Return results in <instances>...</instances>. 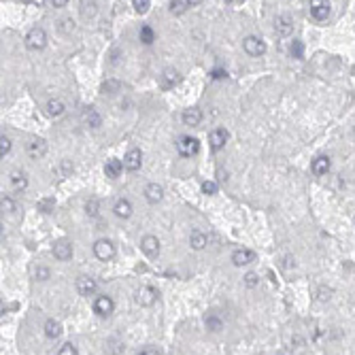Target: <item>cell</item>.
Masks as SVG:
<instances>
[{"instance_id":"4fadbf2b","label":"cell","mask_w":355,"mask_h":355,"mask_svg":"<svg viewBox=\"0 0 355 355\" xmlns=\"http://www.w3.org/2000/svg\"><path fill=\"white\" fill-rule=\"evenodd\" d=\"M140 249H143V253L147 257H158V253H160V241L156 236L147 234L143 241H140Z\"/></svg>"},{"instance_id":"d4e9b609","label":"cell","mask_w":355,"mask_h":355,"mask_svg":"<svg viewBox=\"0 0 355 355\" xmlns=\"http://www.w3.org/2000/svg\"><path fill=\"white\" fill-rule=\"evenodd\" d=\"M206 243H209V238H206L204 232H200V230H193V232H191V236H190V245H191V249L202 251V249L206 247Z\"/></svg>"},{"instance_id":"b9f144b4","label":"cell","mask_w":355,"mask_h":355,"mask_svg":"<svg viewBox=\"0 0 355 355\" xmlns=\"http://www.w3.org/2000/svg\"><path fill=\"white\" fill-rule=\"evenodd\" d=\"M211 77H213V79H225L228 73H225L223 68H215V70H211Z\"/></svg>"},{"instance_id":"836d02e7","label":"cell","mask_w":355,"mask_h":355,"mask_svg":"<svg viewBox=\"0 0 355 355\" xmlns=\"http://www.w3.org/2000/svg\"><path fill=\"white\" fill-rule=\"evenodd\" d=\"M132 6H134V11L137 13H147L149 11V6H151V0H132Z\"/></svg>"},{"instance_id":"e0dca14e","label":"cell","mask_w":355,"mask_h":355,"mask_svg":"<svg viewBox=\"0 0 355 355\" xmlns=\"http://www.w3.org/2000/svg\"><path fill=\"white\" fill-rule=\"evenodd\" d=\"M181 119H183V124L187 128H196L200 126V121H202V111L200 109H187V111H183V115H181Z\"/></svg>"},{"instance_id":"c3c4849f","label":"cell","mask_w":355,"mask_h":355,"mask_svg":"<svg viewBox=\"0 0 355 355\" xmlns=\"http://www.w3.org/2000/svg\"><path fill=\"white\" fill-rule=\"evenodd\" d=\"M228 2H243V0H228Z\"/></svg>"},{"instance_id":"7402d4cb","label":"cell","mask_w":355,"mask_h":355,"mask_svg":"<svg viewBox=\"0 0 355 355\" xmlns=\"http://www.w3.org/2000/svg\"><path fill=\"white\" fill-rule=\"evenodd\" d=\"M9 181H11V187H13L15 191H24L26 187H28V177H26V172L13 170L11 177H9Z\"/></svg>"},{"instance_id":"74e56055","label":"cell","mask_w":355,"mask_h":355,"mask_svg":"<svg viewBox=\"0 0 355 355\" xmlns=\"http://www.w3.org/2000/svg\"><path fill=\"white\" fill-rule=\"evenodd\" d=\"M257 283H260V276H257L255 273H247V274H245V285H247L249 289L257 287Z\"/></svg>"},{"instance_id":"484cf974","label":"cell","mask_w":355,"mask_h":355,"mask_svg":"<svg viewBox=\"0 0 355 355\" xmlns=\"http://www.w3.org/2000/svg\"><path fill=\"white\" fill-rule=\"evenodd\" d=\"M43 330H45V336L47 338H57L62 334V324L60 321H55V319H47Z\"/></svg>"},{"instance_id":"f6af8a7d","label":"cell","mask_w":355,"mask_h":355,"mask_svg":"<svg viewBox=\"0 0 355 355\" xmlns=\"http://www.w3.org/2000/svg\"><path fill=\"white\" fill-rule=\"evenodd\" d=\"M137 355H162V353H160L158 349H151V347H149V349H143V351H138Z\"/></svg>"},{"instance_id":"7a4b0ae2","label":"cell","mask_w":355,"mask_h":355,"mask_svg":"<svg viewBox=\"0 0 355 355\" xmlns=\"http://www.w3.org/2000/svg\"><path fill=\"white\" fill-rule=\"evenodd\" d=\"M94 255L98 257L100 262H111L115 257V245L109 241V238H98L94 243Z\"/></svg>"},{"instance_id":"83f0119b","label":"cell","mask_w":355,"mask_h":355,"mask_svg":"<svg viewBox=\"0 0 355 355\" xmlns=\"http://www.w3.org/2000/svg\"><path fill=\"white\" fill-rule=\"evenodd\" d=\"M138 36H140V43H143V45H153V43H156V32H153L151 26H143Z\"/></svg>"},{"instance_id":"8992f818","label":"cell","mask_w":355,"mask_h":355,"mask_svg":"<svg viewBox=\"0 0 355 355\" xmlns=\"http://www.w3.org/2000/svg\"><path fill=\"white\" fill-rule=\"evenodd\" d=\"M228 138H230V134L225 128H215V130H211L209 132V145H211V149L213 151H221L225 143H228Z\"/></svg>"},{"instance_id":"ab89813d","label":"cell","mask_w":355,"mask_h":355,"mask_svg":"<svg viewBox=\"0 0 355 355\" xmlns=\"http://www.w3.org/2000/svg\"><path fill=\"white\" fill-rule=\"evenodd\" d=\"M57 355H79V351H77V347H75V345L66 343V345H64L60 351H57Z\"/></svg>"},{"instance_id":"4dcf8cb0","label":"cell","mask_w":355,"mask_h":355,"mask_svg":"<svg viewBox=\"0 0 355 355\" xmlns=\"http://www.w3.org/2000/svg\"><path fill=\"white\" fill-rule=\"evenodd\" d=\"M85 213L89 217H96L100 213V202H98V198H89L87 202H85Z\"/></svg>"},{"instance_id":"ac0fdd59","label":"cell","mask_w":355,"mask_h":355,"mask_svg":"<svg viewBox=\"0 0 355 355\" xmlns=\"http://www.w3.org/2000/svg\"><path fill=\"white\" fill-rule=\"evenodd\" d=\"M132 202L130 200H126V198H119L117 202H115V206H113V213L117 215L119 219H130L132 217Z\"/></svg>"},{"instance_id":"60d3db41","label":"cell","mask_w":355,"mask_h":355,"mask_svg":"<svg viewBox=\"0 0 355 355\" xmlns=\"http://www.w3.org/2000/svg\"><path fill=\"white\" fill-rule=\"evenodd\" d=\"M36 279H38V281H47V279H49V268L38 266V270H36Z\"/></svg>"},{"instance_id":"277c9868","label":"cell","mask_w":355,"mask_h":355,"mask_svg":"<svg viewBox=\"0 0 355 355\" xmlns=\"http://www.w3.org/2000/svg\"><path fill=\"white\" fill-rule=\"evenodd\" d=\"M177 151H179L183 158H191V156H196V153L200 151V143H198V138H193V137H181V138L177 140Z\"/></svg>"},{"instance_id":"4316f807","label":"cell","mask_w":355,"mask_h":355,"mask_svg":"<svg viewBox=\"0 0 355 355\" xmlns=\"http://www.w3.org/2000/svg\"><path fill=\"white\" fill-rule=\"evenodd\" d=\"M98 13V4L94 0H81V17L83 19H94Z\"/></svg>"},{"instance_id":"ba28073f","label":"cell","mask_w":355,"mask_h":355,"mask_svg":"<svg viewBox=\"0 0 355 355\" xmlns=\"http://www.w3.org/2000/svg\"><path fill=\"white\" fill-rule=\"evenodd\" d=\"M134 300H137V304H140V306H151V304H156V300H158V292L153 287L145 285L134 294Z\"/></svg>"},{"instance_id":"ffe728a7","label":"cell","mask_w":355,"mask_h":355,"mask_svg":"<svg viewBox=\"0 0 355 355\" xmlns=\"http://www.w3.org/2000/svg\"><path fill=\"white\" fill-rule=\"evenodd\" d=\"M162 196H164V187L162 185L149 183L145 187V198H147V202H149V204H158L160 200H162Z\"/></svg>"},{"instance_id":"9a60e30c","label":"cell","mask_w":355,"mask_h":355,"mask_svg":"<svg viewBox=\"0 0 355 355\" xmlns=\"http://www.w3.org/2000/svg\"><path fill=\"white\" fill-rule=\"evenodd\" d=\"M255 260V253L251 249H236L234 253H232V264L234 266H247Z\"/></svg>"},{"instance_id":"7dc6e473","label":"cell","mask_w":355,"mask_h":355,"mask_svg":"<svg viewBox=\"0 0 355 355\" xmlns=\"http://www.w3.org/2000/svg\"><path fill=\"white\" fill-rule=\"evenodd\" d=\"M185 2H187V6H198L202 0H185Z\"/></svg>"},{"instance_id":"7c38bea8","label":"cell","mask_w":355,"mask_h":355,"mask_svg":"<svg viewBox=\"0 0 355 355\" xmlns=\"http://www.w3.org/2000/svg\"><path fill=\"white\" fill-rule=\"evenodd\" d=\"M124 166H126V170L137 172L140 166H143V151L140 149H130L126 153V158H124Z\"/></svg>"},{"instance_id":"52a82bcc","label":"cell","mask_w":355,"mask_h":355,"mask_svg":"<svg viewBox=\"0 0 355 355\" xmlns=\"http://www.w3.org/2000/svg\"><path fill=\"white\" fill-rule=\"evenodd\" d=\"M113 311H115L113 298H109V296H98V298L94 300V313L98 315V317H109V315H113Z\"/></svg>"},{"instance_id":"5b68a950","label":"cell","mask_w":355,"mask_h":355,"mask_svg":"<svg viewBox=\"0 0 355 355\" xmlns=\"http://www.w3.org/2000/svg\"><path fill=\"white\" fill-rule=\"evenodd\" d=\"M311 6V17L315 22H326L330 17V2L328 0H308Z\"/></svg>"},{"instance_id":"cb8c5ba5","label":"cell","mask_w":355,"mask_h":355,"mask_svg":"<svg viewBox=\"0 0 355 355\" xmlns=\"http://www.w3.org/2000/svg\"><path fill=\"white\" fill-rule=\"evenodd\" d=\"M83 124L89 126V128H100L102 119H100L98 111H96V109H92V107H87L85 111H83Z\"/></svg>"},{"instance_id":"5bb4252c","label":"cell","mask_w":355,"mask_h":355,"mask_svg":"<svg viewBox=\"0 0 355 355\" xmlns=\"http://www.w3.org/2000/svg\"><path fill=\"white\" fill-rule=\"evenodd\" d=\"M311 170H313L315 177L328 175V172H330V158H328V156H317L311 162Z\"/></svg>"},{"instance_id":"2e32d148","label":"cell","mask_w":355,"mask_h":355,"mask_svg":"<svg viewBox=\"0 0 355 355\" xmlns=\"http://www.w3.org/2000/svg\"><path fill=\"white\" fill-rule=\"evenodd\" d=\"M179 81H181V75H179V70H175V68H166L162 73V77H160V85H162L164 89H172Z\"/></svg>"},{"instance_id":"f546056e","label":"cell","mask_w":355,"mask_h":355,"mask_svg":"<svg viewBox=\"0 0 355 355\" xmlns=\"http://www.w3.org/2000/svg\"><path fill=\"white\" fill-rule=\"evenodd\" d=\"M36 209H38V213H45V215H49V213L55 209V198H43V200H38Z\"/></svg>"},{"instance_id":"d6986e66","label":"cell","mask_w":355,"mask_h":355,"mask_svg":"<svg viewBox=\"0 0 355 355\" xmlns=\"http://www.w3.org/2000/svg\"><path fill=\"white\" fill-rule=\"evenodd\" d=\"M54 255H55V260H60V262H66L73 257V245H70L68 241H60V243H55V247H54Z\"/></svg>"},{"instance_id":"7bdbcfd3","label":"cell","mask_w":355,"mask_h":355,"mask_svg":"<svg viewBox=\"0 0 355 355\" xmlns=\"http://www.w3.org/2000/svg\"><path fill=\"white\" fill-rule=\"evenodd\" d=\"M60 168H62V172H64V175H70V172H73V164H70V162H68V160H64V162H62V166H60Z\"/></svg>"},{"instance_id":"f1b7e54d","label":"cell","mask_w":355,"mask_h":355,"mask_svg":"<svg viewBox=\"0 0 355 355\" xmlns=\"http://www.w3.org/2000/svg\"><path fill=\"white\" fill-rule=\"evenodd\" d=\"M57 30L62 32L64 36H70L75 32V22L70 17H64V19H60V22H57Z\"/></svg>"},{"instance_id":"f35d334b","label":"cell","mask_w":355,"mask_h":355,"mask_svg":"<svg viewBox=\"0 0 355 355\" xmlns=\"http://www.w3.org/2000/svg\"><path fill=\"white\" fill-rule=\"evenodd\" d=\"M289 51H292V55L296 57V60H300L302 54H304V47H302V43H300V41H294V43H292V47H289Z\"/></svg>"},{"instance_id":"8fae6325","label":"cell","mask_w":355,"mask_h":355,"mask_svg":"<svg viewBox=\"0 0 355 355\" xmlns=\"http://www.w3.org/2000/svg\"><path fill=\"white\" fill-rule=\"evenodd\" d=\"M274 30H276V34L283 36V38L292 36V32H294V19L289 17V15H279V17L274 19Z\"/></svg>"},{"instance_id":"1f68e13d","label":"cell","mask_w":355,"mask_h":355,"mask_svg":"<svg viewBox=\"0 0 355 355\" xmlns=\"http://www.w3.org/2000/svg\"><path fill=\"white\" fill-rule=\"evenodd\" d=\"M185 11H187L185 0H170V13L172 15H183Z\"/></svg>"},{"instance_id":"3957f363","label":"cell","mask_w":355,"mask_h":355,"mask_svg":"<svg viewBox=\"0 0 355 355\" xmlns=\"http://www.w3.org/2000/svg\"><path fill=\"white\" fill-rule=\"evenodd\" d=\"M243 49L247 51L251 57H260L266 54V43H264L260 36L249 34V36H245V41H243Z\"/></svg>"},{"instance_id":"d6a6232c","label":"cell","mask_w":355,"mask_h":355,"mask_svg":"<svg viewBox=\"0 0 355 355\" xmlns=\"http://www.w3.org/2000/svg\"><path fill=\"white\" fill-rule=\"evenodd\" d=\"M206 328H209V332H219L223 328V324L219 317H215V315H209V317H206Z\"/></svg>"},{"instance_id":"e575fe53","label":"cell","mask_w":355,"mask_h":355,"mask_svg":"<svg viewBox=\"0 0 355 355\" xmlns=\"http://www.w3.org/2000/svg\"><path fill=\"white\" fill-rule=\"evenodd\" d=\"M11 145H13V143H11V138H9V137H4V134H2V137H0V158L9 156V153H11Z\"/></svg>"},{"instance_id":"44dd1931","label":"cell","mask_w":355,"mask_h":355,"mask_svg":"<svg viewBox=\"0 0 355 355\" xmlns=\"http://www.w3.org/2000/svg\"><path fill=\"white\" fill-rule=\"evenodd\" d=\"M45 111H47L49 117H62L64 111H66V105H64L62 98H51L47 107H45Z\"/></svg>"},{"instance_id":"30bf717a","label":"cell","mask_w":355,"mask_h":355,"mask_svg":"<svg viewBox=\"0 0 355 355\" xmlns=\"http://www.w3.org/2000/svg\"><path fill=\"white\" fill-rule=\"evenodd\" d=\"M26 151L32 160H41L45 153H47V140L45 138H32L28 145H26Z\"/></svg>"},{"instance_id":"9c48e42d","label":"cell","mask_w":355,"mask_h":355,"mask_svg":"<svg viewBox=\"0 0 355 355\" xmlns=\"http://www.w3.org/2000/svg\"><path fill=\"white\" fill-rule=\"evenodd\" d=\"M96 289H98V283H96L92 276H87V274H81L79 279H77V292H79L81 296H85V298H89V296H94L96 294Z\"/></svg>"},{"instance_id":"bcb514c9","label":"cell","mask_w":355,"mask_h":355,"mask_svg":"<svg viewBox=\"0 0 355 355\" xmlns=\"http://www.w3.org/2000/svg\"><path fill=\"white\" fill-rule=\"evenodd\" d=\"M51 4H54L55 9H62V6L68 4V0H51Z\"/></svg>"},{"instance_id":"6da1fadb","label":"cell","mask_w":355,"mask_h":355,"mask_svg":"<svg viewBox=\"0 0 355 355\" xmlns=\"http://www.w3.org/2000/svg\"><path fill=\"white\" fill-rule=\"evenodd\" d=\"M47 45V32L43 28H32L28 34H26V47L30 51H41Z\"/></svg>"},{"instance_id":"d590c367","label":"cell","mask_w":355,"mask_h":355,"mask_svg":"<svg viewBox=\"0 0 355 355\" xmlns=\"http://www.w3.org/2000/svg\"><path fill=\"white\" fill-rule=\"evenodd\" d=\"M200 190H202V193H206V196H213V193H217V183L215 181H204V183L200 185Z\"/></svg>"},{"instance_id":"8d00e7d4","label":"cell","mask_w":355,"mask_h":355,"mask_svg":"<svg viewBox=\"0 0 355 355\" xmlns=\"http://www.w3.org/2000/svg\"><path fill=\"white\" fill-rule=\"evenodd\" d=\"M0 206H2V213H13V211H15V202H13L11 196H2V200H0Z\"/></svg>"},{"instance_id":"ee69618b","label":"cell","mask_w":355,"mask_h":355,"mask_svg":"<svg viewBox=\"0 0 355 355\" xmlns=\"http://www.w3.org/2000/svg\"><path fill=\"white\" fill-rule=\"evenodd\" d=\"M119 85L115 81H109V83H105V85H102V89H105V92H113V89H117Z\"/></svg>"},{"instance_id":"603a6c76","label":"cell","mask_w":355,"mask_h":355,"mask_svg":"<svg viewBox=\"0 0 355 355\" xmlns=\"http://www.w3.org/2000/svg\"><path fill=\"white\" fill-rule=\"evenodd\" d=\"M124 162H119V160H109V162L105 164V175L109 179H117L121 172H124Z\"/></svg>"}]
</instances>
